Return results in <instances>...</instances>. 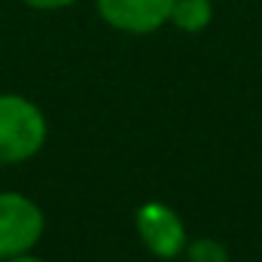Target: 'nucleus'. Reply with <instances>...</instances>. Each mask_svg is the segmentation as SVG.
<instances>
[{"instance_id":"obj_8","label":"nucleus","mask_w":262,"mask_h":262,"mask_svg":"<svg viewBox=\"0 0 262 262\" xmlns=\"http://www.w3.org/2000/svg\"><path fill=\"white\" fill-rule=\"evenodd\" d=\"M3 262H43V259H37V256H31V253H18V256H12V259H3Z\"/></svg>"},{"instance_id":"obj_4","label":"nucleus","mask_w":262,"mask_h":262,"mask_svg":"<svg viewBox=\"0 0 262 262\" xmlns=\"http://www.w3.org/2000/svg\"><path fill=\"white\" fill-rule=\"evenodd\" d=\"M174 0H98L101 18L125 34H152L171 21Z\"/></svg>"},{"instance_id":"obj_7","label":"nucleus","mask_w":262,"mask_h":262,"mask_svg":"<svg viewBox=\"0 0 262 262\" xmlns=\"http://www.w3.org/2000/svg\"><path fill=\"white\" fill-rule=\"evenodd\" d=\"M21 3H28V6H34V9H64L73 0H21Z\"/></svg>"},{"instance_id":"obj_2","label":"nucleus","mask_w":262,"mask_h":262,"mask_svg":"<svg viewBox=\"0 0 262 262\" xmlns=\"http://www.w3.org/2000/svg\"><path fill=\"white\" fill-rule=\"evenodd\" d=\"M46 216L34 198L21 192H0V262L31 253L43 238Z\"/></svg>"},{"instance_id":"obj_6","label":"nucleus","mask_w":262,"mask_h":262,"mask_svg":"<svg viewBox=\"0 0 262 262\" xmlns=\"http://www.w3.org/2000/svg\"><path fill=\"white\" fill-rule=\"evenodd\" d=\"M186 259L189 262H229V247L216 238H198L186 244Z\"/></svg>"},{"instance_id":"obj_5","label":"nucleus","mask_w":262,"mask_h":262,"mask_svg":"<svg viewBox=\"0 0 262 262\" xmlns=\"http://www.w3.org/2000/svg\"><path fill=\"white\" fill-rule=\"evenodd\" d=\"M210 21H213L210 0H174L171 6V25L186 34H201Z\"/></svg>"},{"instance_id":"obj_1","label":"nucleus","mask_w":262,"mask_h":262,"mask_svg":"<svg viewBox=\"0 0 262 262\" xmlns=\"http://www.w3.org/2000/svg\"><path fill=\"white\" fill-rule=\"evenodd\" d=\"M43 110L21 95H0V168L34 159L46 143Z\"/></svg>"},{"instance_id":"obj_3","label":"nucleus","mask_w":262,"mask_h":262,"mask_svg":"<svg viewBox=\"0 0 262 262\" xmlns=\"http://www.w3.org/2000/svg\"><path fill=\"white\" fill-rule=\"evenodd\" d=\"M134 226H137V235H140L143 247L156 259H177L189 244L183 220L162 201L140 204L137 213H134Z\"/></svg>"}]
</instances>
